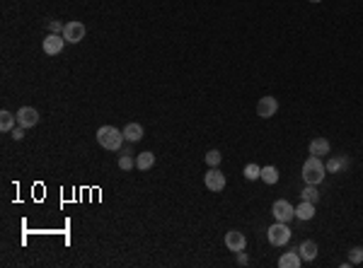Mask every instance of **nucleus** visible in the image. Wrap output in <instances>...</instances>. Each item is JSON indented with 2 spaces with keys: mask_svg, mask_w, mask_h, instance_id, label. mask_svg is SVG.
Listing matches in <instances>:
<instances>
[{
  "mask_svg": "<svg viewBox=\"0 0 363 268\" xmlns=\"http://www.w3.org/2000/svg\"><path fill=\"white\" fill-rule=\"evenodd\" d=\"M15 121H17V114H10L8 109H3V111H0V131H3V133H13Z\"/></svg>",
  "mask_w": 363,
  "mask_h": 268,
  "instance_id": "4468645a",
  "label": "nucleus"
},
{
  "mask_svg": "<svg viewBox=\"0 0 363 268\" xmlns=\"http://www.w3.org/2000/svg\"><path fill=\"white\" fill-rule=\"evenodd\" d=\"M245 179H247V181L262 179V167H259V164H254V162H250V164L245 167Z\"/></svg>",
  "mask_w": 363,
  "mask_h": 268,
  "instance_id": "4be33fe9",
  "label": "nucleus"
},
{
  "mask_svg": "<svg viewBox=\"0 0 363 268\" xmlns=\"http://www.w3.org/2000/svg\"><path fill=\"white\" fill-rule=\"evenodd\" d=\"M310 3H322V0H310Z\"/></svg>",
  "mask_w": 363,
  "mask_h": 268,
  "instance_id": "cd10ccee",
  "label": "nucleus"
},
{
  "mask_svg": "<svg viewBox=\"0 0 363 268\" xmlns=\"http://www.w3.org/2000/svg\"><path fill=\"white\" fill-rule=\"evenodd\" d=\"M262 179H264L266 184H276V181H279V169L271 167V164L262 167Z\"/></svg>",
  "mask_w": 363,
  "mask_h": 268,
  "instance_id": "aec40b11",
  "label": "nucleus"
},
{
  "mask_svg": "<svg viewBox=\"0 0 363 268\" xmlns=\"http://www.w3.org/2000/svg\"><path fill=\"white\" fill-rule=\"evenodd\" d=\"M85 34H87V27L80 20H70L68 25L63 27V39L68 41V44H80L85 39Z\"/></svg>",
  "mask_w": 363,
  "mask_h": 268,
  "instance_id": "20e7f679",
  "label": "nucleus"
},
{
  "mask_svg": "<svg viewBox=\"0 0 363 268\" xmlns=\"http://www.w3.org/2000/svg\"><path fill=\"white\" fill-rule=\"evenodd\" d=\"M46 27H49V32H51V34H63V27H66V25H61L58 20H49V22H46Z\"/></svg>",
  "mask_w": 363,
  "mask_h": 268,
  "instance_id": "393cba45",
  "label": "nucleus"
},
{
  "mask_svg": "<svg viewBox=\"0 0 363 268\" xmlns=\"http://www.w3.org/2000/svg\"><path fill=\"white\" fill-rule=\"evenodd\" d=\"M225 246L230 249V251H245L247 249V237L242 234V232H238V229H230L228 234H225Z\"/></svg>",
  "mask_w": 363,
  "mask_h": 268,
  "instance_id": "9d476101",
  "label": "nucleus"
},
{
  "mask_svg": "<svg viewBox=\"0 0 363 268\" xmlns=\"http://www.w3.org/2000/svg\"><path fill=\"white\" fill-rule=\"evenodd\" d=\"M13 138H15V140H22V138H25V128H22V126L13 128Z\"/></svg>",
  "mask_w": 363,
  "mask_h": 268,
  "instance_id": "a878e982",
  "label": "nucleus"
},
{
  "mask_svg": "<svg viewBox=\"0 0 363 268\" xmlns=\"http://www.w3.org/2000/svg\"><path fill=\"white\" fill-rule=\"evenodd\" d=\"M155 164V155L150 150H145V152H140L138 157H136V167H138L140 172H148L150 167Z\"/></svg>",
  "mask_w": 363,
  "mask_h": 268,
  "instance_id": "a211bd4d",
  "label": "nucleus"
},
{
  "mask_svg": "<svg viewBox=\"0 0 363 268\" xmlns=\"http://www.w3.org/2000/svg\"><path fill=\"white\" fill-rule=\"evenodd\" d=\"M238 263L240 266H247V263H250V256L245 254V251H238Z\"/></svg>",
  "mask_w": 363,
  "mask_h": 268,
  "instance_id": "bb28decb",
  "label": "nucleus"
},
{
  "mask_svg": "<svg viewBox=\"0 0 363 268\" xmlns=\"http://www.w3.org/2000/svg\"><path fill=\"white\" fill-rule=\"evenodd\" d=\"M133 167H136V157H133L128 150H124V152L119 155V169H121V172H131Z\"/></svg>",
  "mask_w": 363,
  "mask_h": 268,
  "instance_id": "6ab92c4d",
  "label": "nucleus"
},
{
  "mask_svg": "<svg viewBox=\"0 0 363 268\" xmlns=\"http://www.w3.org/2000/svg\"><path fill=\"white\" fill-rule=\"evenodd\" d=\"M300 198H303V201H310V203H317L320 201V191L312 186V184H307V186L303 188V193H300Z\"/></svg>",
  "mask_w": 363,
  "mask_h": 268,
  "instance_id": "412c9836",
  "label": "nucleus"
},
{
  "mask_svg": "<svg viewBox=\"0 0 363 268\" xmlns=\"http://www.w3.org/2000/svg\"><path fill=\"white\" fill-rule=\"evenodd\" d=\"M279 266L281 268H300L303 266V258H300V254H298V249L286 251V254L279 258Z\"/></svg>",
  "mask_w": 363,
  "mask_h": 268,
  "instance_id": "f8f14e48",
  "label": "nucleus"
},
{
  "mask_svg": "<svg viewBox=\"0 0 363 268\" xmlns=\"http://www.w3.org/2000/svg\"><path fill=\"white\" fill-rule=\"evenodd\" d=\"M329 140L327 138H312L310 140V155H315V157H322V155H329Z\"/></svg>",
  "mask_w": 363,
  "mask_h": 268,
  "instance_id": "9b49d317",
  "label": "nucleus"
},
{
  "mask_svg": "<svg viewBox=\"0 0 363 268\" xmlns=\"http://www.w3.org/2000/svg\"><path fill=\"white\" fill-rule=\"evenodd\" d=\"M124 138L128 143H138L140 138H143V126L140 123H128L124 128Z\"/></svg>",
  "mask_w": 363,
  "mask_h": 268,
  "instance_id": "2eb2a0df",
  "label": "nucleus"
},
{
  "mask_svg": "<svg viewBox=\"0 0 363 268\" xmlns=\"http://www.w3.org/2000/svg\"><path fill=\"white\" fill-rule=\"evenodd\" d=\"M279 111V102H276V97H262L259 102H257V116H262V119H271L274 114Z\"/></svg>",
  "mask_w": 363,
  "mask_h": 268,
  "instance_id": "1a4fd4ad",
  "label": "nucleus"
},
{
  "mask_svg": "<svg viewBox=\"0 0 363 268\" xmlns=\"http://www.w3.org/2000/svg\"><path fill=\"white\" fill-rule=\"evenodd\" d=\"M298 254L303 261H315V256H317V244L312 239H305L300 246H298Z\"/></svg>",
  "mask_w": 363,
  "mask_h": 268,
  "instance_id": "ddd939ff",
  "label": "nucleus"
},
{
  "mask_svg": "<svg viewBox=\"0 0 363 268\" xmlns=\"http://www.w3.org/2000/svg\"><path fill=\"white\" fill-rule=\"evenodd\" d=\"M324 174H327V167H324V162L320 157H315V155H310L303 164V179H305V184H312V186H317L324 181Z\"/></svg>",
  "mask_w": 363,
  "mask_h": 268,
  "instance_id": "f03ea898",
  "label": "nucleus"
},
{
  "mask_svg": "<svg viewBox=\"0 0 363 268\" xmlns=\"http://www.w3.org/2000/svg\"><path fill=\"white\" fill-rule=\"evenodd\" d=\"M221 162H223V155H221L218 150H209V152H206V164H209V167H218Z\"/></svg>",
  "mask_w": 363,
  "mask_h": 268,
  "instance_id": "b1692460",
  "label": "nucleus"
},
{
  "mask_svg": "<svg viewBox=\"0 0 363 268\" xmlns=\"http://www.w3.org/2000/svg\"><path fill=\"white\" fill-rule=\"evenodd\" d=\"M271 213H274V217H276L279 222H291V220L295 217V208L288 201L281 198V201H276L274 205H271Z\"/></svg>",
  "mask_w": 363,
  "mask_h": 268,
  "instance_id": "423d86ee",
  "label": "nucleus"
},
{
  "mask_svg": "<svg viewBox=\"0 0 363 268\" xmlns=\"http://www.w3.org/2000/svg\"><path fill=\"white\" fill-rule=\"evenodd\" d=\"M124 131H119V128H114V126H102L97 131V143L102 145L104 150H109V152H116V150H121L124 145Z\"/></svg>",
  "mask_w": 363,
  "mask_h": 268,
  "instance_id": "f257e3e1",
  "label": "nucleus"
},
{
  "mask_svg": "<svg viewBox=\"0 0 363 268\" xmlns=\"http://www.w3.org/2000/svg\"><path fill=\"white\" fill-rule=\"evenodd\" d=\"M295 217H298V220H312V217H315V203L303 201L295 208Z\"/></svg>",
  "mask_w": 363,
  "mask_h": 268,
  "instance_id": "dca6fc26",
  "label": "nucleus"
},
{
  "mask_svg": "<svg viewBox=\"0 0 363 268\" xmlns=\"http://www.w3.org/2000/svg\"><path fill=\"white\" fill-rule=\"evenodd\" d=\"M266 237H269V244H274V246H286L291 241L288 222H279L276 220V225H271V227L266 229Z\"/></svg>",
  "mask_w": 363,
  "mask_h": 268,
  "instance_id": "7ed1b4c3",
  "label": "nucleus"
},
{
  "mask_svg": "<svg viewBox=\"0 0 363 268\" xmlns=\"http://www.w3.org/2000/svg\"><path fill=\"white\" fill-rule=\"evenodd\" d=\"M63 46H66V39H63V34H51L49 32V37L44 39L42 49L46 56H58L61 51H63Z\"/></svg>",
  "mask_w": 363,
  "mask_h": 268,
  "instance_id": "6e6552de",
  "label": "nucleus"
},
{
  "mask_svg": "<svg viewBox=\"0 0 363 268\" xmlns=\"http://www.w3.org/2000/svg\"><path fill=\"white\" fill-rule=\"evenodd\" d=\"M349 263H351V266L363 263V246H351V249H349Z\"/></svg>",
  "mask_w": 363,
  "mask_h": 268,
  "instance_id": "5701e85b",
  "label": "nucleus"
},
{
  "mask_svg": "<svg viewBox=\"0 0 363 268\" xmlns=\"http://www.w3.org/2000/svg\"><path fill=\"white\" fill-rule=\"evenodd\" d=\"M37 123H39V111L34 107L17 109V126H22V128H34Z\"/></svg>",
  "mask_w": 363,
  "mask_h": 268,
  "instance_id": "0eeeda50",
  "label": "nucleus"
},
{
  "mask_svg": "<svg viewBox=\"0 0 363 268\" xmlns=\"http://www.w3.org/2000/svg\"><path fill=\"white\" fill-rule=\"evenodd\" d=\"M324 167H327V172H329V174H336V172H341V169H346V167H349V157H329Z\"/></svg>",
  "mask_w": 363,
  "mask_h": 268,
  "instance_id": "f3484780",
  "label": "nucleus"
},
{
  "mask_svg": "<svg viewBox=\"0 0 363 268\" xmlns=\"http://www.w3.org/2000/svg\"><path fill=\"white\" fill-rule=\"evenodd\" d=\"M204 184H206V188L209 191H213V193H221L225 188V174L218 169V167H211L209 172H206V176H204Z\"/></svg>",
  "mask_w": 363,
  "mask_h": 268,
  "instance_id": "39448f33",
  "label": "nucleus"
}]
</instances>
